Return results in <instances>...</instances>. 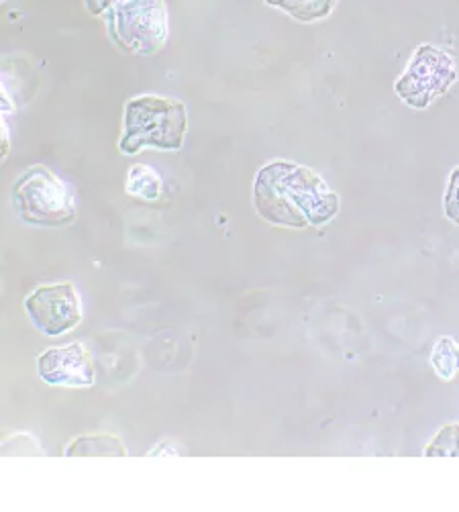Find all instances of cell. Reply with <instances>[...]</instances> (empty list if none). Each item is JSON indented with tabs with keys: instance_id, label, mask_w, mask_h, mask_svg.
Segmentation results:
<instances>
[{
	"instance_id": "cell-1",
	"label": "cell",
	"mask_w": 459,
	"mask_h": 512,
	"mask_svg": "<svg viewBox=\"0 0 459 512\" xmlns=\"http://www.w3.org/2000/svg\"><path fill=\"white\" fill-rule=\"evenodd\" d=\"M253 207L276 227H323L337 217L339 196L311 168L278 160L255 176Z\"/></svg>"
},
{
	"instance_id": "cell-2",
	"label": "cell",
	"mask_w": 459,
	"mask_h": 512,
	"mask_svg": "<svg viewBox=\"0 0 459 512\" xmlns=\"http://www.w3.org/2000/svg\"><path fill=\"white\" fill-rule=\"evenodd\" d=\"M188 131V113L184 102L168 96L143 94L125 105L123 137L119 149L125 156L151 147L160 151H178Z\"/></svg>"
},
{
	"instance_id": "cell-3",
	"label": "cell",
	"mask_w": 459,
	"mask_h": 512,
	"mask_svg": "<svg viewBox=\"0 0 459 512\" xmlns=\"http://www.w3.org/2000/svg\"><path fill=\"white\" fill-rule=\"evenodd\" d=\"M17 215L33 227L58 229L76 219V204L68 186L43 166L25 170L11 188Z\"/></svg>"
},
{
	"instance_id": "cell-4",
	"label": "cell",
	"mask_w": 459,
	"mask_h": 512,
	"mask_svg": "<svg viewBox=\"0 0 459 512\" xmlns=\"http://www.w3.org/2000/svg\"><path fill=\"white\" fill-rule=\"evenodd\" d=\"M457 80V62L449 51L423 43L394 84V92L406 107L423 111L447 94Z\"/></svg>"
},
{
	"instance_id": "cell-5",
	"label": "cell",
	"mask_w": 459,
	"mask_h": 512,
	"mask_svg": "<svg viewBox=\"0 0 459 512\" xmlns=\"http://www.w3.org/2000/svg\"><path fill=\"white\" fill-rule=\"evenodd\" d=\"M115 41L137 56H153L168 43L164 0H117L111 7Z\"/></svg>"
},
{
	"instance_id": "cell-6",
	"label": "cell",
	"mask_w": 459,
	"mask_h": 512,
	"mask_svg": "<svg viewBox=\"0 0 459 512\" xmlns=\"http://www.w3.org/2000/svg\"><path fill=\"white\" fill-rule=\"evenodd\" d=\"M25 313L47 337H62L82 323V302L72 282L45 284L25 298Z\"/></svg>"
},
{
	"instance_id": "cell-7",
	"label": "cell",
	"mask_w": 459,
	"mask_h": 512,
	"mask_svg": "<svg viewBox=\"0 0 459 512\" xmlns=\"http://www.w3.org/2000/svg\"><path fill=\"white\" fill-rule=\"evenodd\" d=\"M37 376L49 386L90 388L96 382L92 355L84 343L51 347L37 357Z\"/></svg>"
},
{
	"instance_id": "cell-8",
	"label": "cell",
	"mask_w": 459,
	"mask_h": 512,
	"mask_svg": "<svg viewBox=\"0 0 459 512\" xmlns=\"http://www.w3.org/2000/svg\"><path fill=\"white\" fill-rule=\"evenodd\" d=\"M66 457H127V449L119 437L109 433L82 435L66 447Z\"/></svg>"
},
{
	"instance_id": "cell-9",
	"label": "cell",
	"mask_w": 459,
	"mask_h": 512,
	"mask_svg": "<svg viewBox=\"0 0 459 512\" xmlns=\"http://www.w3.org/2000/svg\"><path fill=\"white\" fill-rule=\"evenodd\" d=\"M264 3L288 13L300 23H315L333 13L337 0H264Z\"/></svg>"
},
{
	"instance_id": "cell-10",
	"label": "cell",
	"mask_w": 459,
	"mask_h": 512,
	"mask_svg": "<svg viewBox=\"0 0 459 512\" xmlns=\"http://www.w3.org/2000/svg\"><path fill=\"white\" fill-rule=\"evenodd\" d=\"M125 190L129 196H135L147 202H156L164 194V180L153 168L139 164L129 170Z\"/></svg>"
},
{
	"instance_id": "cell-11",
	"label": "cell",
	"mask_w": 459,
	"mask_h": 512,
	"mask_svg": "<svg viewBox=\"0 0 459 512\" xmlns=\"http://www.w3.org/2000/svg\"><path fill=\"white\" fill-rule=\"evenodd\" d=\"M431 368L441 380H453L459 372V345L453 337H439L429 355Z\"/></svg>"
},
{
	"instance_id": "cell-12",
	"label": "cell",
	"mask_w": 459,
	"mask_h": 512,
	"mask_svg": "<svg viewBox=\"0 0 459 512\" xmlns=\"http://www.w3.org/2000/svg\"><path fill=\"white\" fill-rule=\"evenodd\" d=\"M427 457H459V425L443 427L425 447Z\"/></svg>"
},
{
	"instance_id": "cell-13",
	"label": "cell",
	"mask_w": 459,
	"mask_h": 512,
	"mask_svg": "<svg viewBox=\"0 0 459 512\" xmlns=\"http://www.w3.org/2000/svg\"><path fill=\"white\" fill-rule=\"evenodd\" d=\"M443 209H445V217L459 227V168H455L449 176V184H447V192H445V200H443Z\"/></svg>"
},
{
	"instance_id": "cell-14",
	"label": "cell",
	"mask_w": 459,
	"mask_h": 512,
	"mask_svg": "<svg viewBox=\"0 0 459 512\" xmlns=\"http://www.w3.org/2000/svg\"><path fill=\"white\" fill-rule=\"evenodd\" d=\"M117 3V0H86V7L92 15H102L111 11V7Z\"/></svg>"
},
{
	"instance_id": "cell-15",
	"label": "cell",
	"mask_w": 459,
	"mask_h": 512,
	"mask_svg": "<svg viewBox=\"0 0 459 512\" xmlns=\"http://www.w3.org/2000/svg\"><path fill=\"white\" fill-rule=\"evenodd\" d=\"M160 451H166V453H184V449H180V447H166V445L162 443V445H158L156 449H153L149 455H156V453H160Z\"/></svg>"
},
{
	"instance_id": "cell-16",
	"label": "cell",
	"mask_w": 459,
	"mask_h": 512,
	"mask_svg": "<svg viewBox=\"0 0 459 512\" xmlns=\"http://www.w3.org/2000/svg\"><path fill=\"white\" fill-rule=\"evenodd\" d=\"M3 137H5V153H3V156L7 158V153H9V129H7V123H3Z\"/></svg>"
}]
</instances>
